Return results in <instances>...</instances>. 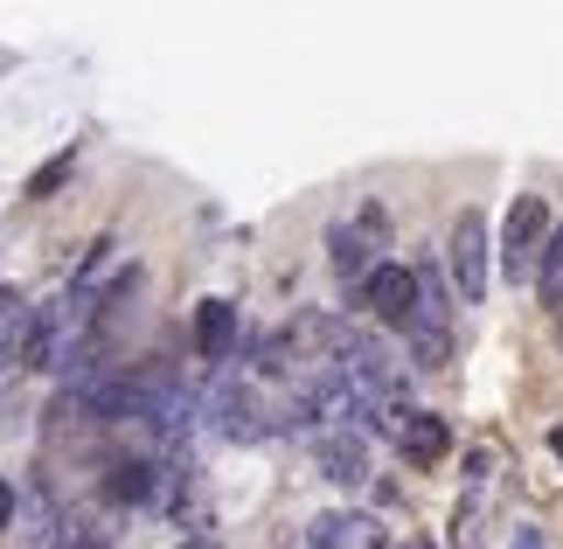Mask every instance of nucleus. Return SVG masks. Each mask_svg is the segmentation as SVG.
Segmentation results:
<instances>
[{"label":"nucleus","mask_w":563,"mask_h":549,"mask_svg":"<svg viewBox=\"0 0 563 549\" xmlns=\"http://www.w3.org/2000/svg\"><path fill=\"white\" fill-rule=\"evenodd\" d=\"M550 202L543 195H515L508 223H501V278H536V265H543V244H550Z\"/></svg>","instance_id":"nucleus-1"},{"label":"nucleus","mask_w":563,"mask_h":549,"mask_svg":"<svg viewBox=\"0 0 563 549\" xmlns=\"http://www.w3.org/2000/svg\"><path fill=\"white\" fill-rule=\"evenodd\" d=\"M383 438H397L410 466H439V459L452 452V431H445V417H431V410H410V404H397V410H389Z\"/></svg>","instance_id":"nucleus-2"},{"label":"nucleus","mask_w":563,"mask_h":549,"mask_svg":"<svg viewBox=\"0 0 563 549\" xmlns=\"http://www.w3.org/2000/svg\"><path fill=\"white\" fill-rule=\"evenodd\" d=\"M487 251H494V244H487V216L466 209L460 223H452V278H460L466 299H487V278H494Z\"/></svg>","instance_id":"nucleus-3"},{"label":"nucleus","mask_w":563,"mask_h":549,"mask_svg":"<svg viewBox=\"0 0 563 549\" xmlns=\"http://www.w3.org/2000/svg\"><path fill=\"white\" fill-rule=\"evenodd\" d=\"M362 299H369L376 320L410 327V314H418V272H410V265H376L369 285H362Z\"/></svg>","instance_id":"nucleus-4"},{"label":"nucleus","mask_w":563,"mask_h":549,"mask_svg":"<svg viewBox=\"0 0 563 549\" xmlns=\"http://www.w3.org/2000/svg\"><path fill=\"white\" fill-rule=\"evenodd\" d=\"M307 542L313 549H383V521L362 515V508H334V515H313L307 521Z\"/></svg>","instance_id":"nucleus-5"},{"label":"nucleus","mask_w":563,"mask_h":549,"mask_svg":"<svg viewBox=\"0 0 563 549\" xmlns=\"http://www.w3.org/2000/svg\"><path fill=\"white\" fill-rule=\"evenodd\" d=\"M313 466L328 473L334 487H362V480H369V446H362V431H320Z\"/></svg>","instance_id":"nucleus-6"},{"label":"nucleus","mask_w":563,"mask_h":549,"mask_svg":"<svg viewBox=\"0 0 563 549\" xmlns=\"http://www.w3.org/2000/svg\"><path fill=\"white\" fill-rule=\"evenodd\" d=\"M195 348H202V362H230V348H236V306L230 299L195 306Z\"/></svg>","instance_id":"nucleus-7"},{"label":"nucleus","mask_w":563,"mask_h":549,"mask_svg":"<svg viewBox=\"0 0 563 549\" xmlns=\"http://www.w3.org/2000/svg\"><path fill=\"white\" fill-rule=\"evenodd\" d=\"M29 320L35 306L14 293V285H0V376H8L14 362H29Z\"/></svg>","instance_id":"nucleus-8"},{"label":"nucleus","mask_w":563,"mask_h":549,"mask_svg":"<svg viewBox=\"0 0 563 549\" xmlns=\"http://www.w3.org/2000/svg\"><path fill=\"white\" fill-rule=\"evenodd\" d=\"M328 251H334V272L349 278V285H369V272L383 265V257H376L369 244H362V230H355V223H341V230L328 237Z\"/></svg>","instance_id":"nucleus-9"},{"label":"nucleus","mask_w":563,"mask_h":549,"mask_svg":"<svg viewBox=\"0 0 563 549\" xmlns=\"http://www.w3.org/2000/svg\"><path fill=\"white\" fill-rule=\"evenodd\" d=\"M536 293H543L550 314L563 306V223L550 230V244H543V265H536Z\"/></svg>","instance_id":"nucleus-10"},{"label":"nucleus","mask_w":563,"mask_h":549,"mask_svg":"<svg viewBox=\"0 0 563 549\" xmlns=\"http://www.w3.org/2000/svg\"><path fill=\"white\" fill-rule=\"evenodd\" d=\"M355 230H362V244H369V251H383V237H389V216H383V209H362V216H355Z\"/></svg>","instance_id":"nucleus-11"},{"label":"nucleus","mask_w":563,"mask_h":549,"mask_svg":"<svg viewBox=\"0 0 563 549\" xmlns=\"http://www.w3.org/2000/svg\"><path fill=\"white\" fill-rule=\"evenodd\" d=\"M8 521H14V487L0 480V529H8Z\"/></svg>","instance_id":"nucleus-12"},{"label":"nucleus","mask_w":563,"mask_h":549,"mask_svg":"<svg viewBox=\"0 0 563 549\" xmlns=\"http://www.w3.org/2000/svg\"><path fill=\"white\" fill-rule=\"evenodd\" d=\"M508 549H543V536H536V529H515V542Z\"/></svg>","instance_id":"nucleus-13"},{"label":"nucleus","mask_w":563,"mask_h":549,"mask_svg":"<svg viewBox=\"0 0 563 549\" xmlns=\"http://www.w3.org/2000/svg\"><path fill=\"white\" fill-rule=\"evenodd\" d=\"M550 452H556V459H563V417H556V431H550Z\"/></svg>","instance_id":"nucleus-14"},{"label":"nucleus","mask_w":563,"mask_h":549,"mask_svg":"<svg viewBox=\"0 0 563 549\" xmlns=\"http://www.w3.org/2000/svg\"><path fill=\"white\" fill-rule=\"evenodd\" d=\"M556 341H563V306H556Z\"/></svg>","instance_id":"nucleus-15"},{"label":"nucleus","mask_w":563,"mask_h":549,"mask_svg":"<svg viewBox=\"0 0 563 549\" xmlns=\"http://www.w3.org/2000/svg\"><path fill=\"white\" fill-rule=\"evenodd\" d=\"M404 549H431V542H424V536H418V542H404Z\"/></svg>","instance_id":"nucleus-16"}]
</instances>
